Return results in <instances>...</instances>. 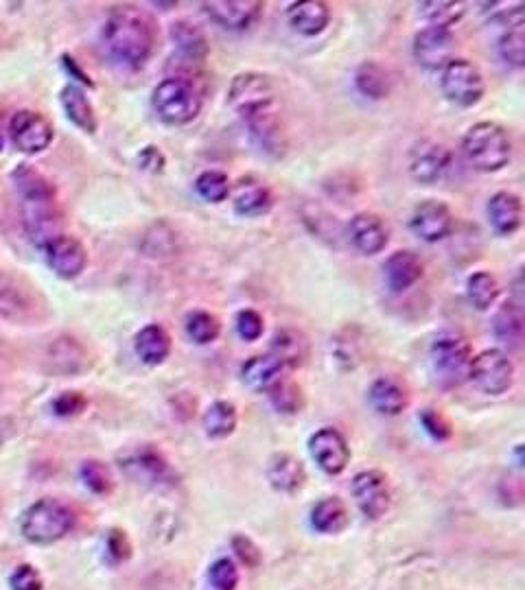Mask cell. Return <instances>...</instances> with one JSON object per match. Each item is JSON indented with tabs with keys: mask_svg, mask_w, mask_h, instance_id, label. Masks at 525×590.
<instances>
[{
	"mask_svg": "<svg viewBox=\"0 0 525 590\" xmlns=\"http://www.w3.org/2000/svg\"><path fill=\"white\" fill-rule=\"evenodd\" d=\"M171 40L178 53L186 59H191V62H200V59H204L210 51L206 35L200 31V27H195L189 20L173 22Z\"/></svg>",
	"mask_w": 525,
	"mask_h": 590,
	"instance_id": "obj_29",
	"label": "cell"
},
{
	"mask_svg": "<svg viewBox=\"0 0 525 590\" xmlns=\"http://www.w3.org/2000/svg\"><path fill=\"white\" fill-rule=\"evenodd\" d=\"M416 64L425 70H442L455 59V35L445 27L420 29L412 44Z\"/></svg>",
	"mask_w": 525,
	"mask_h": 590,
	"instance_id": "obj_9",
	"label": "cell"
},
{
	"mask_svg": "<svg viewBox=\"0 0 525 590\" xmlns=\"http://www.w3.org/2000/svg\"><path fill=\"white\" fill-rule=\"evenodd\" d=\"M418 11L427 18L431 27H445L451 29L455 22L464 16L462 3H447V0H431V3H420Z\"/></svg>",
	"mask_w": 525,
	"mask_h": 590,
	"instance_id": "obj_40",
	"label": "cell"
},
{
	"mask_svg": "<svg viewBox=\"0 0 525 590\" xmlns=\"http://www.w3.org/2000/svg\"><path fill=\"white\" fill-rule=\"evenodd\" d=\"M136 357L149 368L165 363L171 354V337L160 324H147L134 337Z\"/></svg>",
	"mask_w": 525,
	"mask_h": 590,
	"instance_id": "obj_25",
	"label": "cell"
},
{
	"mask_svg": "<svg viewBox=\"0 0 525 590\" xmlns=\"http://www.w3.org/2000/svg\"><path fill=\"white\" fill-rule=\"evenodd\" d=\"M355 503L370 521H379L390 510V488L379 470H364L353 479Z\"/></svg>",
	"mask_w": 525,
	"mask_h": 590,
	"instance_id": "obj_11",
	"label": "cell"
},
{
	"mask_svg": "<svg viewBox=\"0 0 525 590\" xmlns=\"http://www.w3.org/2000/svg\"><path fill=\"white\" fill-rule=\"evenodd\" d=\"M440 88L453 105H458V108H473L484 97L486 81L482 70L473 62L455 57L442 68Z\"/></svg>",
	"mask_w": 525,
	"mask_h": 590,
	"instance_id": "obj_6",
	"label": "cell"
},
{
	"mask_svg": "<svg viewBox=\"0 0 525 590\" xmlns=\"http://www.w3.org/2000/svg\"><path fill=\"white\" fill-rule=\"evenodd\" d=\"M451 164V151L434 143V140H420L412 149L410 156V173L420 184H434L447 173Z\"/></svg>",
	"mask_w": 525,
	"mask_h": 590,
	"instance_id": "obj_17",
	"label": "cell"
},
{
	"mask_svg": "<svg viewBox=\"0 0 525 590\" xmlns=\"http://www.w3.org/2000/svg\"><path fill=\"white\" fill-rule=\"evenodd\" d=\"M44 256H46V263H49V267L55 271V274L66 280L77 278L88 265L86 247L81 245V241L66 234L55 236L53 241L46 243Z\"/></svg>",
	"mask_w": 525,
	"mask_h": 590,
	"instance_id": "obj_15",
	"label": "cell"
},
{
	"mask_svg": "<svg viewBox=\"0 0 525 590\" xmlns=\"http://www.w3.org/2000/svg\"><path fill=\"white\" fill-rule=\"evenodd\" d=\"M195 191L204 199V202L221 204L230 197L232 186H230V180L224 171H204V173L197 175Z\"/></svg>",
	"mask_w": 525,
	"mask_h": 590,
	"instance_id": "obj_38",
	"label": "cell"
},
{
	"mask_svg": "<svg viewBox=\"0 0 525 590\" xmlns=\"http://www.w3.org/2000/svg\"><path fill=\"white\" fill-rule=\"evenodd\" d=\"M121 464L127 475L149 488H171L175 483V472L156 448H140V451L125 457Z\"/></svg>",
	"mask_w": 525,
	"mask_h": 590,
	"instance_id": "obj_13",
	"label": "cell"
},
{
	"mask_svg": "<svg viewBox=\"0 0 525 590\" xmlns=\"http://www.w3.org/2000/svg\"><path fill=\"white\" fill-rule=\"evenodd\" d=\"M81 481L86 483V488L95 494H108L112 490V475L101 462H84L81 464Z\"/></svg>",
	"mask_w": 525,
	"mask_h": 590,
	"instance_id": "obj_42",
	"label": "cell"
},
{
	"mask_svg": "<svg viewBox=\"0 0 525 590\" xmlns=\"http://www.w3.org/2000/svg\"><path fill=\"white\" fill-rule=\"evenodd\" d=\"M70 527H73V514L55 499L33 503L22 516V536L33 545H53L68 534Z\"/></svg>",
	"mask_w": 525,
	"mask_h": 590,
	"instance_id": "obj_5",
	"label": "cell"
},
{
	"mask_svg": "<svg viewBox=\"0 0 525 590\" xmlns=\"http://www.w3.org/2000/svg\"><path fill=\"white\" fill-rule=\"evenodd\" d=\"M108 545H110V553L116 560H125L127 558V540L121 534V531H112L110 538H108Z\"/></svg>",
	"mask_w": 525,
	"mask_h": 590,
	"instance_id": "obj_50",
	"label": "cell"
},
{
	"mask_svg": "<svg viewBox=\"0 0 525 590\" xmlns=\"http://www.w3.org/2000/svg\"><path fill=\"white\" fill-rule=\"evenodd\" d=\"M14 184L27 204L53 202L55 197V186L31 167H18L14 173Z\"/></svg>",
	"mask_w": 525,
	"mask_h": 590,
	"instance_id": "obj_34",
	"label": "cell"
},
{
	"mask_svg": "<svg viewBox=\"0 0 525 590\" xmlns=\"http://www.w3.org/2000/svg\"><path fill=\"white\" fill-rule=\"evenodd\" d=\"M285 365L272 354H256L241 365V381L248 385L252 392H270L280 381Z\"/></svg>",
	"mask_w": 525,
	"mask_h": 590,
	"instance_id": "obj_24",
	"label": "cell"
},
{
	"mask_svg": "<svg viewBox=\"0 0 525 590\" xmlns=\"http://www.w3.org/2000/svg\"><path fill=\"white\" fill-rule=\"evenodd\" d=\"M495 335L504 344L517 346L523 337V311L521 304L508 300L501 304L499 313L495 315Z\"/></svg>",
	"mask_w": 525,
	"mask_h": 590,
	"instance_id": "obj_35",
	"label": "cell"
},
{
	"mask_svg": "<svg viewBox=\"0 0 525 590\" xmlns=\"http://www.w3.org/2000/svg\"><path fill=\"white\" fill-rule=\"evenodd\" d=\"M232 195L235 212L241 217H263L272 210V191L256 177H243Z\"/></svg>",
	"mask_w": 525,
	"mask_h": 590,
	"instance_id": "obj_22",
	"label": "cell"
},
{
	"mask_svg": "<svg viewBox=\"0 0 525 590\" xmlns=\"http://www.w3.org/2000/svg\"><path fill=\"white\" fill-rule=\"evenodd\" d=\"M151 108L165 125L182 127L200 116L202 94L191 79L167 77L151 92Z\"/></svg>",
	"mask_w": 525,
	"mask_h": 590,
	"instance_id": "obj_3",
	"label": "cell"
},
{
	"mask_svg": "<svg viewBox=\"0 0 525 590\" xmlns=\"http://www.w3.org/2000/svg\"><path fill=\"white\" fill-rule=\"evenodd\" d=\"M270 400L278 413H287V416H294L305 405V396H302V389L294 381H283L280 379L270 392Z\"/></svg>",
	"mask_w": 525,
	"mask_h": 590,
	"instance_id": "obj_41",
	"label": "cell"
},
{
	"mask_svg": "<svg viewBox=\"0 0 525 590\" xmlns=\"http://www.w3.org/2000/svg\"><path fill=\"white\" fill-rule=\"evenodd\" d=\"M311 527L320 534H340L348 527V510L342 499L329 497L313 505Z\"/></svg>",
	"mask_w": 525,
	"mask_h": 590,
	"instance_id": "obj_30",
	"label": "cell"
},
{
	"mask_svg": "<svg viewBox=\"0 0 525 590\" xmlns=\"http://www.w3.org/2000/svg\"><path fill=\"white\" fill-rule=\"evenodd\" d=\"M138 167L151 175H158V173L165 171L167 160H165V156H162V151L158 147L147 145L138 153Z\"/></svg>",
	"mask_w": 525,
	"mask_h": 590,
	"instance_id": "obj_49",
	"label": "cell"
},
{
	"mask_svg": "<svg viewBox=\"0 0 525 590\" xmlns=\"http://www.w3.org/2000/svg\"><path fill=\"white\" fill-rule=\"evenodd\" d=\"M466 295L477 311H488L499 298V282L490 271H475L466 280Z\"/></svg>",
	"mask_w": 525,
	"mask_h": 590,
	"instance_id": "obj_36",
	"label": "cell"
},
{
	"mask_svg": "<svg viewBox=\"0 0 525 590\" xmlns=\"http://www.w3.org/2000/svg\"><path fill=\"white\" fill-rule=\"evenodd\" d=\"M237 422H239L237 407L228 403V400H215V403L204 411V418H202L204 431L208 438L213 440L230 438L237 429Z\"/></svg>",
	"mask_w": 525,
	"mask_h": 590,
	"instance_id": "obj_32",
	"label": "cell"
},
{
	"mask_svg": "<svg viewBox=\"0 0 525 590\" xmlns=\"http://www.w3.org/2000/svg\"><path fill=\"white\" fill-rule=\"evenodd\" d=\"M499 55L512 68H523L525 64V22H515L499 40Z\"/></svg>",
	"mask_w": 525,
	"mask_h": 590,
	"instance_id": "obj_39",
	"label": "cell"
},
{
	"mask_svg": "<svg viewBox=\"0 0 525 590\" xmlns=\"http://www.w3.org/2000/svg\"><path fill=\"white\" fill-rule=\"evenodd\" d=\"M270 354L283 363L285 368H300L309 357V339L302 330L285 326L276 330V335L272 337Z\"/></svg>",
	"mask_w": 525,
	"mask_h": 590,
	"instance_id": "obj_23",
	"label": "cell"
},
{
	"mask_svg": "<svg viewBox=\"0 0 525 590\" xmlns=\"http://www.w3.org/2000/svg\"><path fill=\"white\" fill-rule=\"evenodd\" d=\"M420 422H423L425 431L434 440H449L451 438V427H449V422L445 418H442V413H438V411H425L423 416H420Z\"/></svg>",
	"mask_w": 525,
	"mask_h": 590,
	"instance_id": "obj_48",
	"label": "cell"
},
{
	"mask_svg": "<svg viewBox=\"0 0 525 590\" xmlns=\"http://www.w3.org/2000/svg\"><path fill=\"white\" fill-rule=\"evenodd\" d=\"M0 151H3V134H0Z\"/></svg>",
	"mask_w": 525,
	"mask_h": 590,
	"instance_id": "obj_51",
	"label": "cell"
},
{
	"mask_svg": "<svg viewBox=\"0 0 525 590\" xmlns=\"http://www.w3.org/2000/svg\"><path fill=\"white\" fill-rule=\"evenodd\" d=\"M431 365L440 376V381L453 387L460 385L464 376H469L471 365V346L460 333H440L429 350Z\"/></svg>",
	"mask_w": 525,
	"mask_h": 590,
	"instance_id": "obj_7",
	"label": "cell"
},
{
	"mask_svg": "<svg viewBox=\"0 0 525 590\" xmlns=\"http://www.w3.org/2000/svg\"><path fill=\"white\" fill-rule=\"evenodd\" d=\"M355 86L372 101H381L390 94L392 79L390 73L377 62H364L355 70Z\"/></svg>",
	"mask_w": 525,
	"mask_h": 590,
	"instance_id": "obj_33",
	"label": "cell"
},
{
	"mask_svg": "<svg viewBox=\"0 0 525 590\" xmlns=\"http://www.w3.org/2000/svg\"><path fill=\"white\" fill-rule=\"evenodd\" d=\"M27 230L31 234L33 243L46 245L53 241L55 236H60V215L53 208L51 202H38L27 204Z\"/></svg>",
	"mask_w": 525,
	"mask_h": 590,
	"instance_id": "obj_27",
	"label": "cell"
},
{
	"mask_svg": "<svg viewBox=\"0 0 525 590\" xmlns=\"http://www.w3.org/2000/svg\"><path fill=\"white\" fill-rule=\"evenodd\" d=\"M309 453L324 475H342L350 462V448L346 438L331 427H324L311 435Z\"/></svg>",
	"mask_w": 525,
	"mask_h": 590,
	"instance_id": "obj_10",
	"label": "cell"
},
{
	"mask_svg": "<svg viewBox=\"0 0 525 590\" xmlns=\"http://www.w3.org/2000/svg\"><path fill=\"white\" fill-rule=\"evenodd\" d=\"M348 236H350V243H353L355 250L364 256L381 254L390 239L388 228H385L383 219L372 215V212H359V215L350 219Z\"/></svg>",
	"mask_w": 525,
	"mask_h": 590,
	"instance_id": "obj_18",
	"label": "cell"
},
{
	"mask_svg": "<svg viewBox=\"0 0 525 590\" xmlns=\"http://www.w3.org/2000/svg\"><path fill=\"white\" fill-rule=\"evenodd\" d=\"M60 101L66 116L70 118V123L84 129L86 134L97 132V114L92 110V103L88 101L84 90L75 84H68L60 94Z\"/></svg>",
	"mask_w": 525,
	"mask_h": 590,
	"instance_id": "obj_28",
	"label": "cell"
},
{
	"mask_svg": "<svg viewBox=\"0 0 525 590\" xmlns=\"http://www.w3.org/2000/svg\"><path fill=\"white\" fill-rule=\"evenodd\" d=\"M425 274V267L420 263V258L410 250L394 252L383 265V276L388 282V289L394 293H403L418 285L420 278Z\"/></svg>",
	"mask_w": 525,
	"mask_h": 590,
	"instance_id": "obj_20",
	"label": "cell"
},
{
	"mask_svg": "<svg viewBox=\"0 0 525 590\" xmlns=\"http://www.w3.org/2000/svg\"><path fill=\"white\" fill-rule=\"evenodd\" d=\"M287 20L294 31L307 38H315L331 25V9L324 0H302L291 3L287 9Z\"/></svg>",
	"mask_w": 525,
	"mask_h": 590,
	"instance_id": "obj_21",
	"label": "cell"
},
{
	"mask_svg": "<svg viewBox=\"0 0 525 590\" xmlns=\"http://www.w3.org/2000/svg\"><path fill=\"white\" fill-rule=\"evenodd\" d=\"M235 328H237V335L243 341L261 339L263 330H265L263 315L259 311H254V309H243L235 317Z\"/></svg>",
	"mask_w": 525,
	"mask_h": 590,
	"instance_id": "obj_45",
	"label": "cell"
},
{
	"mask_svg": "<svg viewBox=\"0 0 525 590\" xmlns=\"http://www.w3.org/2000/svg\"><path fill=\"white\" fill-rule=\"evenodd\" d=\"M208 582L215 590H235L239 584L237 566L228 558H219L208 569Z\"/></svg>",
	"mask_w": 525,
	"mask_h": 590,
	"instance_id": "obj_43",
	"label": "cell"
},
{
	"mask_svg": "<svg viewBox=\"0 0 525 590\" xmlns=\"http://www.w3.org/2000/svg\"><path fill=\"white\" fill-rule=\"evenodd\" d=\"M469 379L488 396H501L515 383V365L497 348L475 354L469 365Z\"/></svg>",
	"mask_w": 525,
	"mask_h": 590,
	"instance_id": "obj_8",
	"label": "cell"
},
{
	"mask_svg": "<svg viewBox=\"0 0 525 590\" xmlns=\"http://www.w3.org/2000/svg\"><path fill=\"white\" fill-rule=\"evenodd\" d=\"M486 215L490 226L501 236L515 234L523 223V202L521 197L510 191H499L488 199Z\"/></svg>",
	"mask_w": 525,
	"mask_h": 590,
	"instance_id": "obj_19",
	"label": "cell"
},
{
	"mask_svg": "<svg viewBox=\"0 0 525 590\" xmlns=\"http://www.w3.org/2000/svg\"><path fill=\"white\" fill-rule=\"evenodd\" d=\"M53 413L60 418H73L79 416L86 409V398L79 392H64L53 400Z\"/></svg>",
	"mask_w": 525,
	"mask_h": 590,
	"instance_id": "obj_46",
	"label": "cell"
},
{
	"mask_svg": "<svg viewBox=\"0 0 525 590\" xmlns=\"http://www.w3.org/2000/svg\"><path fill=\"white\" fill-rule=\"evenodd\" d=\"M368 400L372 409L381 413V416H390V418L399 416V413H403L407 407V396L403 392V387L396 385L390 379H377L375 383H372Z\"/></svg>",
	"mask_w": 525,
	"mask_h": 590,
	"instance_id": "obj_31",
	"label": "cell"
},
{
	"mask_svg": "<svg viewBox=\"0 0 525 590\" xmlns=\"http://www.w3.org/2000/svg\"><path fill=\"white\" fill-rule=\"evenodd\" d=\"M484 16L493 22H506V25H515V22L523 20V3H506V0H493V3L482 5Z\"/></svg>",
	"mask_w": 525,
	"mask_h": 590,
	"instance_id": "obj_44",
	"label": "cell"
},
{
	"mask_svg": "<svg viewBox=\"0 0 525 590\" xmlns=\"http://www.w3.org/2000/svg\"><path fill=\"white\" fill-rule=\"evenodd\" d=\"M202 9L221 29L245 31L261 16L263 5L256 0H213V3H204Z\"/></svg>",
	"mask_w": 525,
	"mask_h": 590,
	"instance_id": "obj_16",
	"label": "cell"
},
{
	"mask_svg": "<svg viewBox=\"0 0 525 590\" xmlns=\"http://www.w3.org/2000/svg\"><path fill=\"white\" fill-rule=\"evenodd\" d=\"M267 481L278 492H298L307 481L305 466L296 457L278 453L267 464Z\"/></svg>",
	"mask_w": 525,
	"mask_h": 590,
	"instance_id": "obj_26",
	"label": "cell"
},
{
	"mask_svg": "<svg viewBox=\"0 0 525 590\" xmlns=\"http://www.w3.org/2000/svg\"><path fill=\"white\" fill-rule=\"evenodd\" d=\"M9 584L14 590H42L44 588L40 573L35 571L33 566H29V564L18 566V569L11 573Z\"/></svg>",
	"mask_w": 525,
	"mask_h": 590,
	"instance_id": "obj_47",
	"label": "cell"
},
{
	"mask_svg": "<svg viewBox=\"0 0 525 590\" xmlns=\"http://www.w3.org/2000/svg\"><path fill=\"white\" fill-rule=\"evenodd\" d=\"M9 134L22 153H42L53 143V125L38 112L20 110L9 123Z\"/></svg>",
	"mask_w": 525,
	"mask_h": 590,
	"instance_id": "obj_12",
	"label": "cell"
},
{
	"mask_svg": "<svg viewBox=\"0 0 525 590\" xmlns=\"http://www.w3.org/2000/svg\"><path fill=\"white\" fill-rule=\"evenodd\" d=\"M410 228L418 236L420 241L425 243H438L445 241L447 236L453 232V215L445 202H438V199H427V202H420L410 219Z\"/></svg>",
	"mask_w": 525,
	"mask_h": 590,
	"instance_id": "obj_14",
	"label": "cell"
},
{
	"mask_svg": "<svg viewBox=\"0 0 525 590\" xmlns=\"http://www.w3.org/2000/svg\"><path fill=\"white\" fill-rule=\"evenodd\" d=\"M276 88L272 79L261 73H241L232 79L228 103L245 123L276 112Z\"/></svg>",
	"mask_w": 525,
	"mask_h": 590,
	"instance_id": "obj_4",
	"label": "cell"
},
{
	"mask_svg": "<svg viewBox=\"0 0 525 590\" xmlns=\"http://www.w3.org/2000/svg\"><path fill=\"white\" fill-rule=\"evenodd\" d=\"M462 151L471 167L482 173H495L510 162L512 140L499 123L482 121L466 129L462 138Z\"/></svg>",
	"mask_w": 525,
	"mask_h": 590,
	"instance_id": "obj_2",
	"label": "cell"
},
{
	"mask_svg": "<svg viewBox=\"0 0 525 590\" xmlns=\"http://www.w3.org/2000/svg\"><path fill=\"white\" fill-rule=\"evenodd\" d=\"M184 328H186V335H189V339L195 341L197 346L213 344L221 333V324L217 317L204 309H197L186 315Z\"/></svg>",
	"mask_w": 525,
	"mask_h": 590,
	"instance_id": "obj_37",
	"label": "cell"
},
{
	"mask_svg": "<svg viewBox=\"0 0 525 590\" xmlns=\"http://www.w3.org/2000/svg\"><path fill=\"white\" fill-rule=\"evenodd\" d=\"M101 40L112 62L125 68H143L154 53L156 31L138 7L119 5L108 14Z\"/></svg>",
	"mask_w": 525,
	"mask_h": 590,
	"instance_id": "obj_1",
	"label": "cell"
}]
</instances>
